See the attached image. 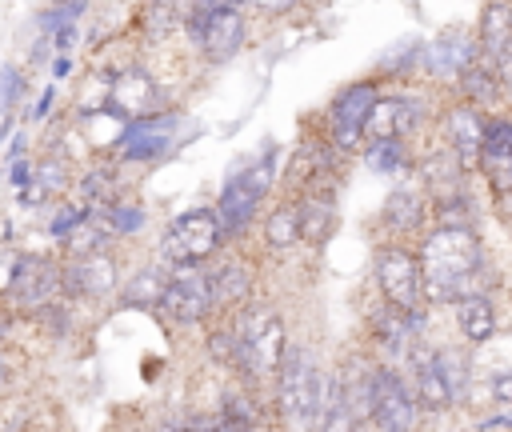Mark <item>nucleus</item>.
<instances>
[{
  "instance_id": "obj_1",
  "label": "nucleus",
  "mask_w": 512,
  "mask_h": 432,
  "mask_svg": "<svg viewBox=\"0 0 512 432\" xmlns=\"http://www.w3.org/2000/svg\"><path fill=\"white\" fill-rule=\"evenodd\" d=\"M420 268H424V288L432 304L488 296V284H492L472 228H432V236H424L420 244Z\"/></svg>"
},
{
  "instance_id": "obj_2",
  "label": "nucleus",
  "mask_w": 512,
  "mask_h": 432,
  "mask_svg": "<svg viewBox=\"0 0 512 432\" xmlns=\"http://www.w3.org/2000/svg\"><path fill=\"white\" fill-rule=\"evenodd\" d=\"M276 392H280V412L288 428L296 432H320L328 400H332V380L316 368L312 352L300 344H288L280 372H276Z\"/></svg>"
},
{
  "instance_id": "obj_3",
  "label": "nucleus",
  "mask_w": 512,
  "mask_h": 432,
  "mask_svg": "<svg viewBox=\"0 0 512 432\" xmlns=\"http://www.w3.org/2000/svg\"><path fill=\"white\" fill-rule=\"evenodd\" d=\"M232 328H236V368L248 376V380H268L280 372V360L288 352V340H284V324L272 308H244L232 316Z\"/></svg>"
},
{
  "instance_id": "obj_4",
  "label": "nucleus",
  "mask_w": 512,
  "mask_h": 432,
  "mask_svg": "<svg viewBox=\"0 0 512 432\" xmlns=\"http://www.w3.org/2000/svg\"><path fill=\"white\" fill-rule=\"evenodd\" d=\"M376 284L384 292V304L400 308L404 316L424 320L428 288H424L420 256H412L408 248H380L376 252Z\"/></svg>"
},
{
  "instance_id": "obj_5",
  "label": "nucleus",
  "mask_w": 512,
  "mask_h": 432,
  "mask_svg": "<svg viewBox=\"0 0 512 432\" xmlns=\"http://www.w3.org/2000/svg\"><path fill=\"white\" fill-rule=\"evenodd\" d=\"M188 32H192L196 48H200L212 64L232 60V56L240 52V44H244V20H240L236 4H228V0H200V8H196V16H192Z\"/></svg>"
},
{
  "instance_id": "obj_6",
  "label": "nucleus",
  "mask_w": 512,
  "mask_h": 432,
  "mask_svg": "<svg viewBox=\"0 0 512 432\" xmlns=\"http://www.w3.org/2000/svg\"><path fill=\"white\" fill-rule=\"evenodd\" d=\"M220 240H224L220 212L216 208H192L172 224L160 252L168 264H200L220 248Z\"/></svg>"
},
{
  "instance_id": "obj_7",
  "label": "nucleus",
  "mask_w": 512,
  "mask_h": 432,
  "mask_svg": "<svg viewBox=\"0 0 512 432\" xmlns=\"http://www.w3.org/2000/svg\"><path fill=\"white\" fill-rule=\"evenodd\" d=\"M64 296V268H56L44 256H20L12 268V284H8V300L24 312H52L60 308Z\"/></svg>"
},
{
  "instance_id": "obj_8",
  "label": "nucleus",
  "mask_w": 512,
  "mask_h": 432,
  "mask_svg": "<svg viewBox=\"0 0 512 432\" xmlns=\"http://www.w3.org/2000/svg\"><path fill=\"white\" fill-rule=\"evenodd\" d=\"M212 284H208V268L200 264H172L168 280H164V296H160V312L172 316L176 324H200L212 308Z\"/></svg>"
},
{
  "instance_id": "obj_9",
  "label": "nucleus",
  "mask_w": 512,
  "mask_h": 432,
  "mask_svg": "<svg viewBox=\"0 0 512 432\" xmlns=\"http://www.w3.org/2000/svg\"><path fill=\"white\" fill-rule=\"evenodd\" d=\"M416 408L420 404H416L412 384L396 368L380 364V392H376V408H372L364 432H408L416 420Z\"/></svg>"
},
{
  "instance_id": "obj_10",
  "label": "nucleus",
  "mask_w": 512,
  "mask_h": 432,
  "mask_svg": "<svg viewBox=\"0 0 512 432\" xmlns=\"http://www.w3.org/2000/svg\"><path fill=\"white\" fill-rule=\"evenodd\" d=\"M268 180H272V168H268V164H256V168L236 172V176L224 184L220 208H216V212H220V224H224V236L248 228V220L256 216V204H260L264 192H268Z\"/></svg>"
},
{
  "instance_id": "obj_11",
  "label": "nucleus",
  "mask_w": 512,
  "mask_h": 432,
  "mask_svg": "<svg viewBox=\"0 0 512 432\" xmlns=\"http://www.w3.org/2000/svg\"><path fill=\"white\" fill-rule=\"evenodd\" d=\"M116 116H124V124H132V120H152V116H160V108H164V92H160V84L148 76V72H140V68H128V72H120L116 80H112V104H108Z\"/></svg>"
},
{
  "instance_id": "obj_12",
  "label": "nucleus",
  "mask_w": 512,
  "mask_h": 432,
  "mask_svg": "<svg viewBox=\"0 0 512 432\" xmlns=\"http://www.w3.org/2000/svg\"><path fill=\"white\" fill-rule=\"evenodd\" d=\"M376 100L380 96H376L372 84H352L332 100V144L336 148L348 152L364 140V124H368V112H372Z\"/></svg>"
},
{
  "instance_id": "obj_13",
  "label": "nucleus",
  "mask_w": 512,
  "mask_h": 432,
  "mask_svg": "<svg viewBox=\"0 0 512 432\" xmlns=\"http://www.w3.org/2000/svg\"><path fill=\"white\" fill-rule=\"evenodd\" d=\"M116 280H120L116 260L104 248L88 252V256H80L64 268V292L76 296V300H100V296L116 292Z\"/></svg>"
},
{
  "instance_id": "obj_14",
  "label": "nucleus",
  "mask_w": 512,
  "mask_h": 432,
  "mask_svg": "<svg viewBox=\"0 0 512 432\" xmlns=\"http://www.w3.org/2000/svg\"><path fill=\"white\" fill-rule=\"evenodd\" d=\"M172 132H176V116H152V120H132L120 132V156L124 160H156L172 148Z\"/></svg>"
},
{
  "instance_id": "obj_15",
  "label": "nucleus",
  "mask_w": 512,
  "mask_h": 432,
  "mask_svg": "<svg viewBox=\"0 0 512 432\" xmlns=\"http://www.w3.org/2000/svg\"><path fill=\"white\" fill-rule=\"evenodd\" d=\"M412 124H416V100H408V96H380L372 104V112H368L364 140L368 144H388V140H400Z\"/></svg>"
},
{
  "instance_id": "obj_16",
  "label": "nucleus",
  "mask_w": 512,
  "mask_h": 432,
  "mask_svg": "<svg viewBox=\"0 0 512 432\" xmlns=\"http://www.w3.org/2000/svg\"><path fill=\"white\" fill-rule=\"evenodd\" d=\"M408 364H412V392H416V404L424 412H444V408L456 404L448 384H444V376H440V368H436V352H420L416 348Z\"/></svg>"
},
{
  "instance_id": "obj_17",
  "label": "nucleus",
  "mask_w": 512,
  "mask_h": 432,
  "mask_svg": "<svg viewBox=\"0 0 512 432\" xmlns=\"http://www.w3.org/2000/svg\"><path fill=\"white\" fill-rule=\"evenodd\" d=\"M444 132H448L452 152H456L460 164H472V160L484 156V132H488V124L476 116V108H468V104L452 108L448 120H444Z\"/></svg>"
},
{
  "instance_id": "obj_18",
  "label": "nucleus",
  "mask_w": 512,
  "mask_h": 432,
  "mask_svg": "<svg viewBox=\"0 0 512 432\" xmlns=\"http://www.w3.org/2000/svg\"><path fill=\"white\" fill-rule=\"evenodd\" d=\"M300 208V240L308 244H324L336 228V200L328 188H312L304 192V200L296 204Z\"/></svg>"
},
{
  "instance_id": "obj_19",
  "label": "nucleus",
  "mask_w": 512,
  "mask_h": 432,
  "mask_svg": "<svg viewBox=\"0 0 512 432\" xmlns=\"http://www.w3.org/2000/svg\"><path fill=\"white\" fill-rule=\"evenodd\" d=\"M200 0H144L140 4V24L148 36H168L172 28H188L196 16Z\"/></svg>"
},
{
  "instance_id": "obj_20",
  "label": "nucleus",
  "mask_w": 512,
  "mask_h": 432,
  "mask_svg": "<svg viewBox=\"0 0 512 432\" xmlns=\"http://www.w3.org/2000/svg\"><path fill=\"white\" fill-rule=\"evenodd\" d=\"M456 328L468 344H484L496 332V308L488 296H464L456 300Z\"/></svg>"
},
{
  "instance_id": "obj_21",
  "label": "nucleus",
  "mask_w": 512,
  "mask_h": 432,
  "mask_svg": "<svg viewBox=\"0 0 512 432\" xmlns=\"http://www.w3.org/2000/svg\"><path fill=\"white\" fill-rule=\"evenodd\" d=\"M208 284H212V300L220 308H236L240 300H248L252 292V276L244 264H220V268H208Z\"/></svg>"
},
{
  "instance_id": "obj_22",
  "label": "nucleus",
  "mask_w": 512,
  "mask_h": 432,
  "mask_svg": "<svg viewBox=\"0 0 512 432\" xmlns=\"http://www.w3.org/2000/svg\"><path fill=\"white\" fill-rule=\"evenodd\" d=\"M472 60H476V44L468 40V36H444V40H436L432 44V52H428V64L436 68V72H448V76H464L468 68H472Z\"/></svg>"
},
{
  "instance_id": "obj_23",
  "label": "nucleus",
  "mask_w": 512,
  "mask_h": 432,
  "mask_svg": "<svg viewBox=\"0 0 512 432\" xmlns=\"http://www.w3.org/2000/svg\"><path fill=\"white\" fill-rule=\"evenodd\" d=\"M512 40V4L508 0H492L484 8V20H480V48L496 60V52Z\"/></svg>"
},
{
  "instance_id": "obj_24",
  "label": "nucleus",
  "mask_w": 512,
  "mask_h": 432,
  "mask_svg": "<svg viewBox=\"0 0 512 432\" xmlns=\"http://www.w3.org/2000/svg\"><path fill=\"white\" fill-rule=\"evenodd\" d=\"M216 420H220L224 432H260V408L244 392H224V400L216 408Z\"/></svg>"
},
{
  "instance_id": "obj_25",
  "label": "nucleus",
  "mask_w": 512,
  "mask_h": 432,
  "mask_svg": "<svg viewBox=\"0 0 512 432\" xmlns=\"http://www.w3.org/2000/svg\"><path fill=\"white\" fill-rule=\"evenodd\" d=\"M420 220H424V204H420L416 192L396 188V192L384 200V224H388L392 232H416Z\"/></svg>"
},
{
  "instance_id": "obj_26",
  "label": "nucleus",
  "mask_w": 512,
  "mask_h": 432,
  "mask_svg": "<svg viewBox=\"0 0 512 432\" xmlns=\"http://www.w3.org/2000/svg\"><path fill=\"white\" fill-rule=\"evenodd\" d=\"M264 240L272 248H288L300 240V208L296 204H280L272 208V216L264 220Z\"/></svg>"
},
{
  "instance_id": "obj_27",
  "label": "nucleus",
  "mask_w": 512,
  "mask_h": 432,
  "mask_svg": "<svg viewBox=\"0 0 512 432\" xmlns=\"http://www.w3.org/2000/svg\"><path fill=\"white\" fill-rule=\"evenodd\" d=\"M164 280H168V268H144V272H136V276L128 280L124 300L136 304V308L160 304V296H164Z\"/></svg>"
},
{
  "instance_id": "obj_28",
  "label": "nucleus",
  "mask_w": 512,
  "mask_h": 432,
  "mask_svg": "<svg viewBox=\"0 0 512 432\" xmlns=\"http://www.w3.org/2000/svg\"><path fill=\"white\" fill-rule=\"evenodd\" d=\"M436 368H440V376H444L452 400L460 404L464 392H468V356H464L460 348H440V352H436Z\"/></svg>"
},
{
  "instance_id": "obj_29",
  "label": "nucleus",
  "mask_w": 512,
  "mask_h": 432,
  "mask_svg": "<svg viewBox=\"0 0 512 432\" xmlns=\"http://www.w3.org/2000/svg\"><path fill=\"white\" fill-rule=\"evenodd\" d=\"M432 212H436V228H472V200L464 192L436 196Z\"/></svg>"
},
{
  "instance_id": "obj_30",
  "label": "nucleus",
  "mask_w": 512,
  "mask_h": 432,
  "mask_svg": "<svg viewBox=\"0 0 512 432\" xmlns=\"http://www.w3.org/2000/svg\"><path fill=\"white\" fill-rule=\"evenodd\" d=\"M64 188H68V168H64L60 160H44V164L32 172L28 196H32V200H44V196H60Z\"/></svg>"
},
{
  "instance_id": "obj_31",
  "label": "nucleus",
  "mask_w": 512,
  "mask_h": 432,
  "mask_svg": "<svg viewBox=\"0 0 512 432\" xmlns=\"http://www.w3.org/2000/svg\"><path fill=\"white\" fill-rule=\"evenodd\" d=\"M320 432H364V424H360V420L352 416V408L344 404V396H340L336 380H332V400H328V412H324Z\"/></svg>"
},
{
  "instance_id": "obj_32",
  "label": "nucleus",
  "mask_w": 512,
  "mask_h": 432,
  "mask_svg": "<svg viewBox=\"0 0 512 432\" xmlns=\"http://www.w3.org/2000/svg\"><path fill=\"white\" fill-rule=\"evenodd\" d=\"M368 164H372L376 172H400V164H404V144H400V140L368 144Z\"/></svg>"
},
{
  "instance_id": "obj_33",
  "label": "nucleus",
  "mask_w": 512,
  "mask_h": 432,
  "mask_svg": "<svg viewBox=\"0 0 512 432\" xmlns=\"http://www.w3.org/2000/svg\"><path fill=\"white\" fill-rule=\"evenodd\" d=\"M480 160H484L492 184L504 188V192H512V152H496V156H480Z\"/></svg>"
},
{
  "instance_id": "obj_34",
  "label": "nucleus",
  "mask_w": 512,
  "mask_h": 432,
  "mask_svg": "<svg viewBox=\"0 0 512 432\" xmlns=\"http://www.w3.org/2000/svg\"><path fill=\"white\" fill-rule=\"evenodd\" d=\"M496 76H500L496 64H492V68H468V72H464V88H468L472 96H492V92H496Z\"/></svg>"
},
{
  "instance_id": "obj_35",
  "label": "nucleus",
  "mask_w": 512,
  "mask_h": 432,
  "mask_svg": "<svg viewBox=\"0 0 512 432\" xmlns=\"http://www.w3.org/2000/svg\"><path fill=\"white\" fill-rule=\"evenodd\" d=\"M28 428V404L24 400H4L0 404V432H24Z\"/></svg>"
},
{
  "instance_id": "obj_36",
  "label": "nucleus",
  "mask_w": 512,
  "mask_h": 432,
  "mask_svg": "<svg viewBox=\"0 0 512 432\" xmlns=\"http://www.w3.org/2000/svg\"><path fill=\"white\" fill-rule=\"evenodd\" d=\"M16 88H20V72H16V68H4V72H0V116L12 108Z\"/></svg>"
},
{
  "instance_id": "obj_37",
  "label": "nucleus",
  "mask_w": 512,
  "mask_h": 432,
  "mask_svg": "<svg viewBox=\"0 0 512 432\" xmlns=\"http://www.w3.org/2000/svg\"><path fill=\"white\" fill-rule=\"evenodd\" d=\"M488 392H492V400H496V404H512V368L496 372V376H492V384H488Z\"/></svg>"
},
{
  "instance_id": "obj_38",
  "label": "nucleus",
  "mask_w": 512,
  "mask_h": 432,
  "mask_svg": "<svg viewBox=\"0 0 512 432\" xmlns=\"http://www.w3.org/2000/svg\"><path fill=\"white\" fill-rule=\"evenodd\" d=\"M492 64H496V72H500L504 80H512V40H508V44L496 52V60H492Z\"/></svg>"
},
{
  "instance_id": "obj_39",
  "label": "nucleus",
  "mask_w": 512,
  "mask_h": 432,
  "mask_svg": "<svg viewBox=\"0 0 512 432\" xmlns=\"http://www.w3.org/2000/svg\"><path fill=\"white\" fill-rule=\"evenodd\" d=\"M164 432H204V424H200V416H188V420H176V424H168Z\"/></svg>"
},
{
  "instance_id": "obj_40",
  "label": "nucleus",
  "mask_w": 512,
  "mask_h": 432,
  "mask_svg": "<svg viewBox=\"0 0 512 432\" xmlns=\"http://www.w3.org/2000/svg\"><path fill=\"white\" fill-rule=\"evenodd\" d=\"M256 8H264V12H284V8H292L296 0H252Z\"/></svg>"
},
{
  "instance_id": "obj_41",
  "label": "nucleus",
  "mask_w": 512,
  "mask_h": 432,
  "mask_svg": "<svg viewBox=\"0 0 512 432\" xmlns=\"http://www.w3.org/2000/svg\"><path fill=\"white\" fill-rule=\"evenodd\" d=\"M48 108H52V88H48V92H44V96H40V104H36V108H32V116H36V120H40V116H48Z\"/></svg>"
},
{
  "instance_id": "obj_42",
  "label": "nucleus",
  "mask_w": 512,
  "mask_h": 432,
  "mask_svg": "<svg viewBox=\"0 0 512 432\" xmlns=\"http://www.w3.org/2000/svg\"><path fill=\"white\" fill-rule=\"evenodd\" d=\"M68 68H72V64H68V56H60V60H56V68H52V72H56V76H68Z\"/></svg>"
},
{
  "instance_id": "obj_43",
  "label": "nucleus",
  "mask_w": 512,
  "mask_h": 432,
  "mask_svg": "<svg viewBox=\"0 0 512 432\" xmlns=\"http://www.w3.org/2000/svg\"><path fill=\"white\" fill-rule=\"evenodd\" d=\"M8 380V364H4V356H0V384Z\"/></svg>"
}]
</instances>
